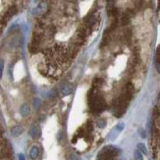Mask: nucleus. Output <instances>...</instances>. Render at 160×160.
Returning <instances> with one entry per match:
<instances>
[{
  "label": "nucleus",
  "mask_w": 160,
  "mask_h": 160,
  "mask_svg": "<svg viewBox=\"0 0 160 160\" xmlns=\"http://www.w3.org/2000/svg\"><path fill=\"white\" fill-rule=\"evenodd\" d=\"M97 88H92L89 90L88 92V105L90 110L92 111L93 113H101L102 111L106 109L107 105L105 99L103 98V96L99 94V92H97Z\"/></svg>",
  "instance_id": "f257e3e1"
},
{
  "label": "nucleus",
  "mask_w": 160,
  "mask_h": 160,
  "mask_svg": "<svg viewBox=\"0 0 160 160\" xmlns=\"http://www.w3.org/2000/svg\"><path fill=\"white\" fill-rule=\"evenodd\" d=\"M17 7L16 6H11L10 8L7 10V12L4 14V16L2 17L1 21H0V24H1L2 26L6 25L7 22L14 16V15H16V13H17Z\"/></svg>",
  "instance_id": "f03ea898"
},
{
  "label": "nucleus",
  "mask_w": 160,
  "mask_h": 160,
  "mask_svg": "<svg viewBox=\"0 0 160 160\" xmlns=\"http://www.w3.org/2000/svg\"><path fill=\"white\" fill-rule=\"evenodd\" d=\"M12 156V149L8 145H3L1 150H0V158L2 159H8Z\"/></svg>",
  "instance_id": "7ed1b4c3"
},
{
  "label": "nucleus",
  "mask_w": 160,
  "mask_h": 160,
  "mask_svg": "<svg viewBox=\"0 0 160 160\" xmlns=\"http://www.w3.org/2000/svg\"><path fill=\"white\" fill-rule=\"evenodd\" d=\"M24 132V128L21 126V125H17V126H14L12 129H11V134L12 136L14 137H19L23 134Z\"/></svg>",
  "instance_id": "20e7f679"
},
{
  "label": "nucleus",
  "mask_w": 160,
  "mask_h": 160,
  "mask_svg": "<svg viewBox=\"0 0 160 160\" xmlns=\"http://www.w3.org/2000/svg\"><path fill=\"white\" fill-rule=\"evenodd\" d=\"M30 135L32 138H38L40 136V130L37 125H32L30 129Z\"/></svg>",
  "instance_id": "39448f33"
},
{
  "label": "nucleus",
  "mask_w": 160,
  "mask_h": 160,
  "mask_svg": "<svg viewBox=\"0 0 160 160\" xmlns=\"http://www.w3.org/2000/svg\"><path fill=\"white\" fill-rule=\"evenodd\" d=\"M127 92L129 94H132L134 95V92H135V87H134V83L133 82H127L126 85H125V92Z\"/></svg>",
  "instance_id": "423d86ee"
},
{
  "label": "nucleus",
  "mask_w": 160,
  "mask_h": 160,
  "mask_svg": "<svg viewBox=\"0 0 160 160\" xmlns=\"http://www.w3.org/2000/svg\"><path fill=\"white\" fill-rule=\"evenodd\" d=\"M38 155H39V148L37 147V145H33L30 151V156L32 159H37L38 157Z\"/></svg>",
  "instance_id": "0eeeda50"
},
{
  "label": "nucleus",
  "mask_w": 160,
  "mask_h": 160,
  "mask_svg": "<svg viewBox=\"0 0 160 160\" xmlns=\"http://www.w3.org/2000/svg\"><path fill=\"white\" fill-rule=\"evenodd\" d=\"M20 112L23 117H27L30 114V106L28 105V104H23L22 107H21V109H20Z\"/></svg>",
  "instance_id": "6e6552de"
},
{
  "label": "nucleus",
  "mask_w": 160,
  "mask_h": 160,
  "mask_svg": "<svg viewBox=\"0 0 160 160\" xmlns=\"http://www.w3.org/2000/svg\"><path fill=\"white\" fill-rule=\"evenodd\" d=\"M72 90H73V88H72V86L70 85V83H66V85L62 88L61 92L64 95H68V94H70L72 92Z\"/></svg>",
  "instance_id": "1a4fd4ad"
},
{
  "label": "nucleus",
  "mask_w": 160,
  "mask_h": 160,
  "mask_svg": "<svg viewBox=\"0 0 160 160\" xmlns=\"http://www.w3.org/2000/svg\"><path fill=\"white\" fill-rule=\"evenodd\" d=\"M131 39H132V31L130 29H128L124 32V40L129 43L131 41Z\"/></svg>",
  "instance_id": "9d476101"
},
{
  "label": "nucleus",
  "mask_w": 160,
  "mask_h": 160,
  "mask_svg": "<svg viewBox=\"0 0 160 160\" xmlns=\"http://www.w3.org/2000/svg\"><path fill=\"white\" fill-rule=\"evenodd\" d=\"M86 129V131L88 132V134H90L93 131V125H92V121H88L85 125V127H83Z\"/></svg>",
  "instance_id": "9b49d317"
},
{
  "label": "nucleus",
  "mask_w": 160,
  "mask_h": 160,
  "mask_svg": "<svg viewBox=\"0 0 160 160\" xmlns=\"http://www.w3.org/2000/svg\"><path fill=\"white\" fill-rule=\"evenodd\" d=\"M102 82H103L102 79L96 78V79L93 81V85H92V88H97V89H98V88H99L102 86Z\"/></svg>",
  "instance_id": "f8f14e48"
},
{
  "label": "nucleus",
  "mask_w": 160,
  "mask_h": 160,
  "mask_svg": "<svg viewBox=\"0 0 160 160\" xmlns=\"http://www.w3.org/2000/svg\"><path fill=\"white\" fill-rule=\"evenodd\" d=\"M135 159L136 160H143V157H142V152L140 150H136L135 151Z\"/></svg>",
  "instance_id": "ddd939ff"
},
{
  "label": "nucleus",
  "mask_w": 160,
  "mask_h": 160,
  "mask_svg": "<svg viewBox=\"0 0 160 160\" xmlns=\"http://www.w3.org/2000/svg\"><path fill=\"white\" fill-rule=\"evenodd\" d=\"M67 160H81L80 156H78L77 154L75 153H70L67 157Z\"/></svg>",
  "instance_id": "4468645a"
},
{
  "label": "nucleus",
  "mask_w": 160,
  "mask_h": 160,
  "mask_svg": "<svg viewBox=\"0 0 160 160\" xmlns=\"http://www.w3.org/2000/svg\"><path fill=\"white\" fill-rule=\"evenodd\" d=\"M105 125H106V121L104 119H101L100 118V119L97 121V126H98L99 128H104L105 127Z\"/></svg>",
  "instance_id": "2eb2a0df"
},
{
  "label": "nucleus",
  "mask_w": 160,
  "mask_h": 160,
  "mask_svg": "<svg viewBox=\"0 0 160 160\" xmlns=\"http://www.w3.org/2000/svg\"><path fill=\"white\" fill-rule=\"evenodd\" d=\"M138 148L140 149V151H142V152H143V153H147V148H145V147H144V144L143 143H138Z\"/></svg>",
  "instance_id": "dca6fc26"
},
{
  "label": "nucleus",
  "mask_w": 160,
  "mask_h": 160,
  "mask_svg": "<svg viewBox=\"0 0 160 160\" xmlns=\"http://www.w3.org/2000/svg\"><path fill=\"white\" fill-rule=\"evenodd\" d=\"M155 58H156V62H160V46H158L156 49Z\"/></svg>",
  "instance_id": "f3484780"
},
{
  "label": "nucleus",
  "mask_w": 160,
  "mask_h": 160,
  "mask_svg": "<svg viewBox=\"0 0 160 160\" xmlns=\"http://www.w3.org/2000/svg\"><path fill=\"white\" fill-rule=\"evenodd\" d=\"M3 67H4V65H3V61L0 60V79H1V77H2V73H3Z\"/></svg>",
  "instance_id": "a211bd4d"
},
{
  "label": "nucleus",
  "mask_w": 160,
  "mask_h": 160,
  "mask_svg": "<svg viewBox=\"0 0 160 160\" xmlns=\"http://www.w3.org/2000/svg\"><path fill=\"white\" fill-rule=\"evenodd\" d=\"M124 129V123H120V124H118L117 125V127H116V130H118V131H122Z\"/></svg>",
  "instance_id": "6ab92c4d"
},
{
  "label": "nucleus",
  "mask_w": 160,
  "mask_h": 160,
  "mask_svg": "<svg viewBox=\"0 0 160 160\" xmlns=\"http://www.w3.org/2000/svg\"><path fill=\"white\" fill-rule=\"evenodd\" d=\"M156 70L160 74V62H156Z\"/></svg>",
  "instance_id": "aec40b11"
},
{
  "label": "nucleus",
  "mask_w": 160,
  "mask_h": 160,
  "mask_svg": "<svg viewBox=\"0 0 160 160\" xmlns=\"http://www.w3.org/2000/svg\"><path fill=\"white\" fill-rule=\"evenodd\" d=\"M140 133H141V136H142V138H145V135H144V131H143V130H141Z\"/></svg>",
  "instance_id": "412c9836"
},
{
  "label": "nucleus",
  "mask_w": 160,
  "mask_h": 160,
  "mask_svg": "<svg viewBox=\"0 0 160 160\" xmlns=\"http://www.w3.org/2000/svg\"><path fill=\"white\" fill-rule=\"evenodd\" d=\"M19 158H20V160H25V157H24V155H23V154H20Z\"/></svg>",
  "instance_id": "4be33fe9"
},
{
  "label": "nucleus",
  "mask_w": 160,
  "mask_h": 160,
  "mask_svg": "<svg viewBox=\"0 0 160 160\" xmlns=\"http://www.w3.org/2000/svg\"><path fill=\"white\" fill-rule=\"evenodd\" d=\"M159 107H160V106H159Z\"/></svg>",
  "instance_id": "5701e85b"
}]
</instances>
